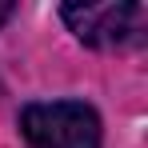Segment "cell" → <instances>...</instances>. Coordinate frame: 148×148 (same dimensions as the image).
<instances>
[{
  "label": "cell",
  "instance_id": "cell-1",
  "mask_svg": "<svg viewBox=\"0 0 148 148\" xmlns=\"http://www.w3.org/2000/svg\"><path fill=\"white\" fill-rule=\"evenodd\" d=\"M20 136L32 148H100V116L80 100L28 104L20 112Z\"/></svg>",
  "mask_w": 148,
  "mask_h": 148
},
{
  "label": "cell",
  "instance_id": "cell-2",
  "mask_svg": "<svg viewBox=\"0 0 148 148\" xmlns=\"http://www.w3.org/2000/svg\"><path fill=\"white\" fill-rule=\"evenodd\" d=\"M64 24L76 32V40L92 48H128L144 40L148 8L144 4H64Z\"/></svg>",
  "mask_w": 148,
  "mask_h": 148
},
{
  "label": "cell",
  "instance_id": "cell-3",
  "mask_svg": "<svg viewBox=\"0 0 148 148\" xmlns=\"http://www.w3.org/2000/svg\"><path fill=\"white\" fill-rule=\"evenodd\" d=\"M8 16H12V4H8V0H0V24H4Z\"/></svg>",
  "mask_w": 148,
  "mask_h": 148
}]
</instances>
